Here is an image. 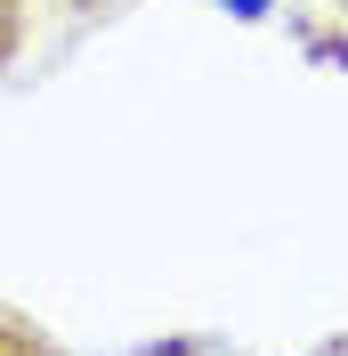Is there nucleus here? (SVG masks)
Returning <instances> with one entry per match:
<instances>
[{
    "instance_id": "f257e3e1",
    "label": "nucleus",
    "mask_w": 348,
    "mask_h": 356,
    "mask_svg": "<svg viewBox=\"0 0 348 356\" xmlns=\"http://www.w3.org/2000/svg\"><path fill=\"white\" fill-rule=\"evenodd\" d=\"M0 356H57V348H49V340L33 332V324H17V316H0Z\"/></svg>"
},
{
    "instance_id": "f03ea898",
    "label": "nucleus",
    "mask_w": 348,
    "mask_h": 356,
    "mask_svg": "<svg viewBox=\"0 0 348 356\" xmlns=\"http://www.w3.org/2000/svg\"><path fill=\"white\" fill-rule=\"evenodd\" d=\"M24 49V0H0V65H17Z\"/></svg>"
},
{
    "instance_id": "7ed1b4c3",
    "label": "nucleus",
    "mask_w": 348,
    "mask_h": 356,
    "mask_svg": "<svg viewBox=\"0 0 348 356\" xmlns=\"http://www.w3.org/2000/svg\"><path fill=\"white\" fill-rule=\"evenodd\" d=\"M316 8H324V17H340V24H348V0H316Z\"/></svg>"
}]
</instances>
